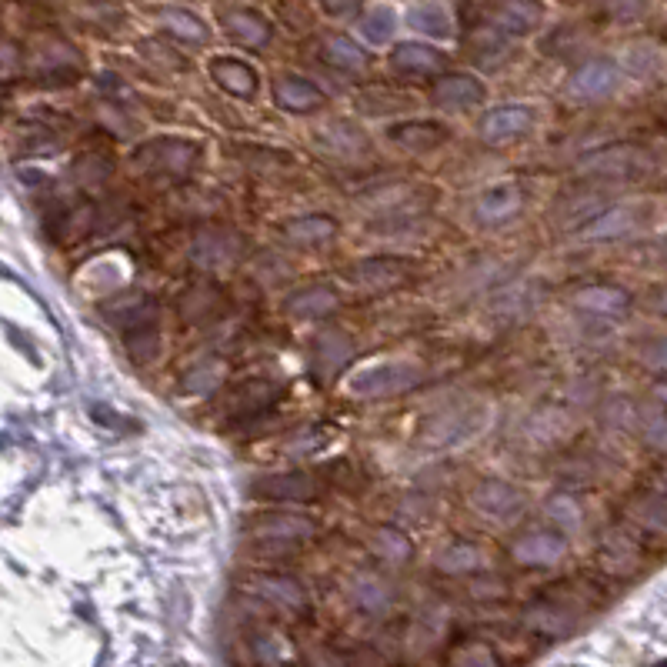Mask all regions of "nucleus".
<instances>
[{"label":"nucleus","mask_w":667,"mask_h":667,"mask_svg":"<svg viewBox=\"0 0 667 667\" xmlns=\"http://www.w3.org/2000/svg\"><path fill=\"white\" fill-rule=\"evenodd\" d=\"M194 161H197V144L181 141V137H157V141H147L134 151L137 171L161 174V177L191 174Z\"/></svg>","instance_id":"obj_1"},{"label":"nucleus","mask_w":667,"mask_h":667,"mask_svg":"<svg viewBox=\"0 0 667 667\" xmlns=\"http://www.w3.org/2000/svg\"><path fill=\"white\" fill-rule=\"evenodd\" d=\"M421 381V367L404 364V361H387L377 367H364L361 374H354L351 394L357 397H377V394H394L404 387H414Z\"/></svg>","instance_id":"obj_2"},{"label":"nucleus","mask_w":667,"mask_h":667,"mask_svg":"<svg viewBox=\"0 0 667 667\" xmlns=\"http://www.w3.org/2000/svg\"><path fill=\"white\" fill-rule=\"evenodd\" d=\"M484 414L477 411V407H451V411L437 414L431 427H427V444L431 447H454L467 441L471 434H477V427H481Z\"/></svg>","instance_id":"obj_3"},{"label":"nucleus","mask_w":667,"mask_h":667,"mask_svg":"<svg viewBox=\"0 0 667 667\" xmlns=\"http://www.w3.org/2000/svg\"><path fill=\"white\" fill-rule=\"evenodd\" d=\"M544 21V4L541 0H501L491 14V24L497 34L504 37H524L537 31Z\"/></svg>","instance_id":"obj_4"},{"label":"nucleus","mask_w":667,"mask_h":667,"mask_svg":"<svg viewBox=\"0 0 667 667\" xmlns=\"http://www.w3.org/2000/svg\"><path fill=\"white\" fill-rule=\"evenodd\" d=\"M534 124V111L524 104H504V107H494L491 114L481 121V134L487 144H507V141H517V137H524L531 131Z\"/></svg>","instance_id":"obj_5"},{"label":"nucleus","mask_w":667,"mask_h":667,"mask_svg":"<svg viewBox=\"0 0 667 667\" xmlns=\"http://www.w3.org/2000/svg\"><path fill=\"white\" fill-rule=\"evenodd\" d=\"M314 531L317 524L301 514H264L251 524V534L257 541H274V544L307 541V537H314Z\"/></svg>","instance_id":"obj_6"},{"label":"nucleus","mask_w":667,"mask_h":667,"mask_svg":"<svg viewBox=\"0 0 667 667\" xmlns=\"http://www.w3.org/2000/svg\"><path fill=\"white\" fill-rule=\"evenodd\" d=\"M431 97L444 111H471L484 101V84L471 74H447L434 84Z\"/></svg>","instance_id":"obj_7"},{"label":"nucleus","mask_w":667,"mask_h":667,"mask_svg":"<svg viewBox=\"0 0 667 667\" xmlns=\"http://www.w3.org/2000/svg\"><path fill=\"white\" fill-rule=\"evenodd\" d=\"M471 504L477 507V514L491 517V521H511L521 511V494L514 491L511 484H501V481H484L474 487L471 494Z\"/></svg>","instance_id":"obj_8"},{"label":"nucleus","mask_w":667,"mask_h":667,"mask_svg":"<svg viewBox=\"0 0 667 667\" xmlns=\"http://www.w3.org/2000/svg\"><path fill=\"white\" fill-rule=\"evenodd\" d=\"M237 254H241V237L231 231H217V227H207V231L197 234L194 251H191L194 261L201 267H211V271L234 264Z\"/></svg>","instance_id":"obj_9"},{"label":"nucleus","mask_w":667,"mask_h":667,"mask_svg":"<svg viewBox=\"0 0 667 667\" xmlns=\"http://www.w3.org/2000/svg\"><path fill=\"white\" fill-rule=\"evenodd\" d=\"M407 271H411V264L401 261V257H367V261H357L347 277H351V284L357 287H394L407 281Z\"/></svg>","instance_id":"obj_10"},{"label":"nucleus","mask_w":667,"mask_h":667,"mask_svg":"<svg viewBox=\"0 0 667 667\" xmlns=\"http://www.w3.org/2000/svg\"><path fill=\"white\" fill-rule=\"evenodd\" d=\"M617 87V67L611 61H587L571 74L567 94L581 97V101H597V97L611 94Z\"/></svg>","instance_id":"obj_11"},{"label":"nucleus","mask_w":667,"mask_h":667,"mask_svg":"<svg viewBox=\"0 0 667 667\" xmlns=\"http://www.w3.org/2000/svg\"><path fill=\"white\" fill-rule=\"evenodd\" d=\"M251 587H254L257 597H264V601L284 607V611H294V614L307 611V594H304V587L294 581V577L257 574V577H251Z\"/></svg>","instance_id":"obj_12"},{"label":"nucleus","mask_w":667,"mask_h":667,"mask_svg":"<svg viewBox=\"0 0 667 667\" xmlns=\"http://www.w3.org/2000/svg\"><path fill=\"white\" fill-rule=\"evenodd\" d=\"M511 554H514V561L531 564V567L557 564L567 554V541L561 534H551V531H531L511 547Z\"/></svg>","instance_id":"obj_13"},{"label":"nucleus","mask_w":667,"mask_h":667,"mask_svg":"<svg viewBox=\"0 0 667 667\" xmlns=\"http://www.w3.org/2000/svg\"><path fill=\"white\" fill-rule=\"evenodd\" d=\"M521 211V187L514 184H494L477 197L474 214L481 224H504Z\"/></svg>","instance_id":"obj_14"},{"label":"nucleus","mask_w":667,"mask_h":667,"mask_svg":"<svg viewBox=\"0 0 667 667\" xmlns=\"http://www.w3.org/2000/svg\"><path fill=\"white\" fill-rule=\"evenodd\" d=\"M94 221H97V207L91 201L67 204L51 217V224H54L51 234H54L57 244H74V241H81V237H87L94 231Z\"/></svg>","instance_id":"obj_15"},{"label":"nucleus","mask_w":667,"mask_h":667,"mask_svg":"<svg viewBox=\"0 0 667 667\" xmlns=\"http://www.w3.org/2000/svg\"><path fill=\"white\" fill-rule=\"evenodd\" d=\"M314 494H317L314 481L301 471L271 474L254 481V497H271V501H311Z\"/></svg>","instance_id":"obj_16"},{"label":"nucleus","mask_w":667,"mask_h":667,"mask_svg":"<svg viewBox=\"0 0 667 667\" xmlns=\"http://www.w3.org/2000/svg\"><path fill=\"white\" fill-rule=\"evenodd\" d=\"M274 101L281 104L284 111L307 114V111L324 107L327 97L321 87H314L311 81H304V77H281V81L274 84Z\"/></svg>","instance_id":"obj_17"},{"label":"nucleus","mask_w":667,"mask_h":667,"mask_svg":"<svg viewBox=\"0 0 667 667\" xmlns=\"http://www.w3.org/2000/svg\"><path fill=\"white\" fill-rule=\"evenodd\" d=\"M444 61H447V57H444L441 51H437V47H431V44H417V41H411V44H397V47H394V54H391L394 71L411 74V77H424V74L441 71Z\"/></svg>","instance_id":"obj_18"},{"label":"nucleus","mask_w":667,"mask_h":667,"mask_svg":"<svg viewBox=\"0 0 667 667\" xmlns=\"http://www.w3.org/2000/svg\"><path fill=\"white\" fill-rule=\"evenodd\" d=\"M221 27L231 41L244 44V47H264L271 41V24H267L257 11H227L221 17Z\"/></svg>","instance_id":"obj_19"},{"label":"nucleus","mask_w":667,"mask_h":667,"mask_svg":"<svg viewBox=\"0 0 667 667\" xmlns=\"http://www.w3.org/2000/svg\"><path fill=\"white\" fill-rule=\"evenodd\" d=\"M211 77L217 81V87H224L234 97H254L257 91V71L251 64L237 61V57H217V61H211Z\"/></svg>","instance_id":"obj_20"},{"label":"nucleus","mask_w":667,"mask_h":667,"mask_svg":"<svg viewBox=\"0 0 667 667\" xmlns=\"http://www.w3.org/2000/svg\"><path fill=\"white\" fill-rule=\"evenodd\" d=\"M394 144L407 147V151H431V147L447 141V127L434 124V121H407V124H394L387 131Z\"/></svg>","instance_id":"obj_21"},{"label":"nucleus","mask_w":667,"mask_h":667,"mask_svg":"<svg viewBox=\"0 0 667 667\" xmlns=\"http://www.w3.org/2000/svg\"><path fill=\"white\" fill-rule=\"evenodd\" d=\"M351 354H354V344L347 341L341 331L317 334V341H314V367H317V374H321V377H331V374L341 371Z\"/></svg>","instance_id":"obj_22"},{"label":"nucleus","mask_w":667,"mask_h":667,"mask_svg":"<svg viewBox=\"0 0 667 667\" xmlns=\"http://www.w3.org/2000/svg\"><path fill=\"white\" fill-rule=\"evenodd\" d=\"M404 21H407V27H411V31L441 37V41L454 34V21H451V14H447V7H444V4H434V0H424V4L407 7Z\"/></svg>","instance_id":"obj_23"},{"label":"nucleus","mask_w":667,"mask_h":667,"mask_svg":"<svg viewBox=\"0 0 667 667\" xmlns=\"http://www.w3.org/2000/svg\"><path fill=\"white\" fill-rule=\"evenodd\" d=\"M287 311L294 317H304V321H317V317H327L337 311V294L324 284H311L287 301Z\"/></svg>","instance_id":"obj_24"},{"label":"nucleus","mask_w":667,"mask_h":667,"mask_svg":"<svg viewBox=\"0 0 667 667\" xmlns=\"http://www.w3.org/2000/svg\"><path fill=\"white\" fill-rule=\"evenodd\" d=\"M284 234L291 237L294 244H304V247H314V244H324L331 241L337 234V221L327 214H307V217H294V221H287Z\"/></svg>","instance_id":"obj_25"},{"label":"nucleus","mask_w":667,"mask_h":667,"mask_svg":"<svg viewBox=\"0 0 667 667\" xmlns=\"http://www.w3.org/2000/svg\"><path fill=\"white\" fill-rule=\"evenodd\" d=\"M104 314L111 317L117 327H124V331H134V327L154 324L157 304L151 301V297H121V301H114Z\"/></svg>","instance_id":"obj_26"},{"label":"nucleus","mask_w":667,"mask_h":667,"mask_svg":"<svg viewBox=\"0 0 667 667\" xmlns=\"http://www.w3.org/2000/svg\"><path fill=\"white\" fill-rule=\"evenodd\" d=\"M351 601L361 607V611H367V614H384L387 607H391L394 594H391V587L381 581V577L361 574L354 581V587H351Z\"/></svg>","instance_id":"obj_27"},{"label":"nucleus","mask_w":667,"mask_h":667,"mask_svg":"<svg viewBox=\"0 0 667 667\" xmlns=\"http://www.w3.org/2000/svg\"><path fill=\"white\" fill-rule=\"evenodd\" d=\"M394 31H397V14L387 4L371 7V11H364L361 21H357V34H361V41L374 44V47L391 41Z\"/></svg>","instance_id":"obj_28"},{"label":"nucleus","mask_w":667,"mask_h":667,"mask_svg":"<svg viewBox=\"0 0 667 667\" xmlns=\"http://www.w3.org/2000/svg\"><path fill=\"white\" fill-rule=\"evenodd\" d=\"M437 567L444 574H471L477 567H484V551L471 541H454L437 554Z\"/></svg>","instance_id":"obj_29"},{"label":"nucleus","mask_w":667,"mask_h":667,"mask_svg":"<svg viewBox=\"0 0 667 667\" xmlns=\"http://www.w3.org/2000/svg\"><path fill=\"white\" fill-rule=\"evenodd\" d=\"M321 137H324V144H327V151H334V154H364L367 151V137L357 131L354 124H347V121H331L321 131Z\"/></svg>","instance_id":"obj_30"},{"label":"nucleus","mask_w":667,"mask_h":667,"mask_svg":"<svg viewBox=\"0 0 667 667\" xmlns=\"http://www.w3.org/2000/svg\"><path fill=\"white\" fill-rule=\"evenodd\" d=\"M221 291L217 287H194V291H187L184 294V301H181V314H184V321H207V317H214L217 311H221Z\"/></svg>","instance_id":"obj_31"},{"label":"nucleus","mask_w":667,"mask_h":667,"mask_svg":"<svg viewBox=\"0 0 667 667\" xmlns=\"http://www.w3.org/2000/svg\"><path fill=\"white\" fill-rule=\"evenodd\" d=\"M161 24L167 27V34L181 37V41H194V44L207 41V27L201 17H194L191 11H181V7H167L161 14Z\"/></svg>","instance_id":"obj_32"},{"label":"nucleus","mask_w":667,"mask_h":667,"mask_svg":"<svg viewBox=\"0 0 667 667\" xmlns=\"http://www.w3.org/2000/svg\"><path fill=\"white\" fill-rule=\"evenodd\" d=\"M274 397H277V384L251 381V384L237 387V391L231 394V401H227V407H231L234 414H247V411H257V407H267Z\"/></svg>","instance_id":"obj_33"},{"label":"nucleus","mask_w":667,"mask_h":667,"mask_svg":"<svg viewBox=\"0 0 667 667\" xmlns=\"http://www.w3.org/2000/svg\"><path fill=\"white\" fill-rule=\"evenodd\" d=\"M447 667H504V664L494 647H487L484 641H464L447 657Z\"/></svg>","instance_id":"obj_34"},{"label":"nucleus","mask_w":667,"mask_h":667,"mask_svg":"<svg viewBox=\"0 0 667 667\" xmlns=\"http://www.w3.org/2000/svg\"><path fill=\"white\" fill-rule=\"evenodd\" d=\"M577 307L591 314H617L627 307V297L614 287H587V291L577 294Z\"/></svg>","instance_id":"obj_35"},{"label":"nucleus","mask_w":667,"mask_h":667,"mask_svg":"<svg viewBox=\"0 0 667 667\" xmlns=\"http://www.w3.org/2000/svg\"><path fill=\"white\" fill-rule=\"evenodd\" d=\"M567 427H571V421L561 414V411H554V407H547V411H541V414H534L531 421H527V434L534 437V441H541V444H551V441H557Z\"/></svg>","instance_id":"obj_36"},{"label":"nucleus","mask_w":667,"mask_h":667,"mask_svg":"<svg viewBox=\"0 0 667 667\" xmlns=\"http://www.w3.org/2000/svg\"><path fill=\"white\" fill-rule=\"evenodd\" d=\"M324 57L334 67H344V71H361L367 61L364 51L351 41V37H331V41L324 44Z\"/></svg>","instance_id":"obj_37"},{"label":"nucleus","mask_w":667,"mask_h":667,"mask_svg":"<svg viewBox=\"0 0 667 667\" xmlns=\"http://www.w3.org/2000/svg\"><path fill=\"white\" fill-rule=\"evenodd\" d=\"M124 344H127V351H131V357H137V361H154V354L161 351V334H157L154 324L134 327V331L124 334Z\"/></svg>","instance_id":"obj_38"},{"label":"nucleus","mask_w":667,"mask_h":667,"mask_svg":"<svg viewBox=\"0 0 667 667\" xmlns=\"http://www.w3.org/2000/svg\"><path fill=\"white\" fill-rule=\"evenodd\" d=\"M374 547L387 561H407L411 557V541H407V534L394 531V527H381L374 537Z\"/></svg>","instance_id":"obj_39"},{"label":"nucleus","mask_w":667,"mask_h":667,"mask_svg":"<svg viewBox=\"0 0 667 667\" xmlns=\"http://www.w3.org/2000/svg\"><path fill=\"white\" fill-rule=\"evenodd\" d=\"M591 227H587V237H611V234H617V231H624L627 227V211H607V214H601V217H591Z\"/></svg>","instance_id":"obj_40"},{"label":"nucleus","mask_w":667,"mask_h":667,"mask_svg":"<svg viewBox=\"0 0 667 667\" xmlns=\"http://www.w3.org/2000/svg\"><path fill=\"white\" fill-rule=\"evenodd\" d=\"M217 381H221V364H204V367H197V371L187 374V391L207 394L211 387H217Z\"/></svg>","instance_id":"obj_41"},{"label":"nucleus","mask_w":667,"mask_h":667,"mask_svg":"<svg viewBox=\"0 0 667 667\" xmlns=\"http://www.w3.org/2000/svg\"><path fill=\"white\" fill-rule=\"evenodd\" d=\"M547 511H551L554 521L571 524V527H574L577 521H581V517H577V504L571 501V497H564V494H561V497H554V501L547 504Z\"/></svg>","instance_id":"obj_42"},{"label":"nucleus","mask_w":667,"mask_h":667,"mask_svg":"<svg viewBox=\"0 0 667 667\" xmlns=\"http://www.w3.org/2000/svg\"><path fill=\"white\" fill-rule=\"evenodd\" d=\"M17 61H21V54H17V47H14V44H7V41H0V77H4V74H11L14 67H17Z\"/></svg>","instance_id":"obj_43"},{"label":"nucleus","mask_w":667,"mask_h":667,"mask_svg":"<svg viewBox=\"0 0 667 667\" xmlns=\"http://www.w3.org/2000/svg\"><path fill=\"white\" fill-rule=\"evenodd\" d=\"M321 7L327 14L341 17V14H354L357 7H361V0H321Z\"/></svg>","instance_id":"obj_44"},{"label":"nucleus","mask_w":667,"mask_h":667,"mask_svg":"<svg viewBox=\"0 0 667 667\" xmlns=\"http://www.w3.org/2000/svg\"><path fill=\"white\" fill-rule=\"evenodd\" d=\"M657 667H667V661H664V664H657Z\"/></svg>","instance_id":"obj_45"}]
</instances>
